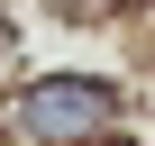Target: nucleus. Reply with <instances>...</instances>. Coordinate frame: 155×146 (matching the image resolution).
<instances>
[{"label":"nucleus","mask_w":155,"mask_h":146,"mask_svg":"<svg viewBox=\"0 0 155 146\" xmlns=\"http://www.w3.org/2000/svg\"><path fill=\"white\" fill-rule=\"evenodd\" d=\"M18 128L28 137H55V146H82L110 128V82H73V73H55V82H37L18 101Z\"/></svg>","instance_id":"f257e3e1"}]
</instances>
